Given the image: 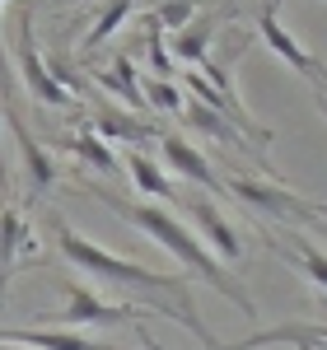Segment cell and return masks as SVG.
<instances>
[{"label":"cell","mask_w":327,"mask_h":350,"mask_svg":"<svg viewBox=\"0 0 327 350\" xmlns=\"http://www.w3.org/2000/svg\"><path fill=\"white\" fill-rule=\"evenodd\" d=\"M47 224H52L56 252H61L70 267H80L84 275H94L99 285H108L112 295H122L131 308L178 318L192 336H201V350H215V341L206 336V323H201L196 304H192V280H183V275H164V271H150V267H140V262H127V257H117V252H108V247L89 243L84 234H75L61 215H52Z\"/></svg>","instance_id":"obj_1"},{"label":"cell","mask_w":327,"mask_h":350,"mask_svg":"<svg viewBox=\"0 0 327 350\" xmlns=\"http://www.w3.org/2000/svg\"><path fill=\"white\" fill-rule=\"evenodd\" d=\"M89 196H99L103 206H112V211L127 219V224H136L145 239L164 243V247H168V252H173V257H178V262H183L192 275H201L211 290H220V295H224L229 304H234V308H239V313H244L248 323H257V304L244 295V285H239L229 271L220 267L215 252H206V247H201V239H196V234H187V229H183V224H178L173 215H168V211L150 206V201H122L117 191H103V187H89Z\"/></svg>","instance_id":"obj_2"},{"label":"cell","mask_w":327,"mask_h":350,"mask_svg":"<svg viewBox=\"0 0 327 350\" xmlns=\"http://www.w3.org/2000/svg\"><path fill=\"white\" fill-rule=\"evenodd\" d=\"M66 308H56L42 318V327H145V308L131 304H103L84 285H61Z\"/></svg>","instance_id":"obj_3"},{"label":"cell","mask_w":327,"mask_h":350,"mask_svg":"<svg viewBox=\"0 0 327 350\" xmlns=\"http://www.w3.org/2000/svg\"><path fill=\"white\" fill-rule=\"evenodd\" d=\"M252 14H257V33H262V42H267V47H272L285 66H295L304 80H313V89H318V94H327V66L313 52H304L300 42L280 28V5H262V10H252Z\"/></svg>","instance_id":"obj_4"},{"label":"cell","mask_w":327,"mask_h":350,"mask_svg":"<svg viewBox=\"0 0 327 350\" xmlns=\"http://www.w3.org/2000/svg\"><path fill=\"white\" fill-rule=\"evenodd\" d=\"M224 187L234 191L252 215H272V219H309L313 215V206L300 201L295 191L276 187V183H257V178H248V173H229Z\"/></svg>","instance_id":"obj_5"},{"label":"cell","mask_w":327,"mask_h":350,"mask_svg":"<svg viewBox=\"0 0 327 350\" xmlns=\"http://www.w3.org/2000/svg\"><path fill=\"white\" fill-rule=\"evenodd\" d=\"M14 19H19V70H24L28 94H33L38 103H47V108H66L70 98H66V89L52 80L47 61L38 56V42H33V5H19Z\"/></svg>","instance_id":"obj_6"},{"label":"cell","mask_w":327,"mask_h":350,"mask_svg":"<svg viewBox=\"0 0 327 350\" xmlns=\"http://www.w3.org/2000/svg\"><path fill=\"white\" fill-rule=\"evenodd\" d=\"M178 206L196 219V229L211 239V247H215L224 262H239V257H244V243H239V234H234V224L220 215L215 201H206V196H196V191H178Z\"/></svg>","instance_id":"obj_7"},{"label":"cell","mask_w":327,"mask_h":350,"mask_svg":"<svg viewBox=\"0 0 327 350\" xmlns=\"http://www.w3.org/2000/svg\"><path fill=\"white\" fill-rule=\"evenodd\" d=\"M257 346H300V350H327V327H309V323H280V327H257L244 341H224L215 350H257Z\"/></svg>","instance_id":"obj_8"},{"label":"cell","mask_w":327,"mask_h":350,"mask_svg":"<svg viewBox=\"0 0 327 350\" xmlns=\"http://www.w3.org/2000/svg\"><path fill=\"white\" fill-rule=\"evenodd\" d=\"M234 14H239V10H224V5L196 10V19H192V24L173 38V56H178V61H187V66H201V56L211 52L220 24H224V19H234Z\"/></svg>","instance_id":"obj_9"},{"label":"cell","mask_w":327,"mask_h":350,"mask_svg":"<svg viewBox=\"0 0 327 350\" xmlns=\"http://www.w3.org/2000/svg\"><path fill=\"white\" fill-rule=\"evenodd\" d=\"M0 341L28 350H127L108 341H84L80 332H38V327H0Z\"/></svg>","instance_id":"obj_10"},{"label":"cell","mask_w":327,"mask_h":350,"mask_svg":"<svg viewBox=\"0 0 327 350\" xmlns=\"http://www.w3.org/2000/svg\"><path fill=\"white\" fill-rule=\"evenodd\" d=\"M159 140H164V163H168L178 178H192L196 187H206V191H224V183L215 178V168L196 154L192 140H183V135H159Z\"/></svg>","instance_id":"obj_11"},{"label":"cell","mask_w":327,"mask_h":350,"mask_svg":"<svg viewBox=\"0 0 327 350\" xmlns=\"http://www.w3.org/2000/svg\"><path fill=\"white\" fill-rule=\"evenodd\" d=\"M28 224L14 206H0V308H5V290H10V271L19 267V243H24Z\"/></svg>","instance_id":"obj_12"},{"label":"cell","mask_w":327,"mask_h":350,"mask_svg":"<svg viewBox=\"0 0 327 350\" xmlns=\"http://www.w3.org/2000/svg\"><path fill=\"white\" fill-rule=\"evenodd\" d=\"M122 173L136 183V191L140 196H159V201H178V187L164 178V168L150 154H140V150H131L127 159H122Z\"/></svg>","instance_id":"obj_13"},{"label":"cell","mask_w":327,"mask_h":350,"mask_svg":"<svg viewBox=\"0 0 327 350\" xmlns=\"http://www.w3.org/2000/svg\"><path fill=\"white\" fill-rule=\"evenodd\" d=\"M267 243H272L290 267H300L318 290H327V252H318L309 239H272V234H267Z\"/></svg>","instance_id":"obj_14"},{"label":"cell","mask_w":327,"mask_h":350,"mask_svg":"<svg viewBox=\"0 0 327 350\" xmlns=\"http://www.w3.org/2000/svg\"><path fill=\"white\" fill-rule=\"evenodd\" d=\"M94 80L112 89L122 103H131V108H145V94H140V75H136V61L131 56H117L112 61V70H94Z\"/></svg>","instance_id":"obj_15"},{"label":"cell","mask_w":327,"mask_h":350,"mask_svg":"<svg viewBox=\"0 0 327 350\" xmlns=\"http://www.w3.org/2000/svg\"><path fill=\"white\" fill-rule=\"evenodd\" d=\"M66 150L75 154V163H84V168H94V173H122V163H117V154H112V145H103L94 131H80L66 140Z\"/></svg>","instance_id":"obj_16"},{"label":"cell","mask_w":327,"mask_h":350,"mask_svg":"<svg viewBox=\"0 0 327 350\" xmlns=\"http://www.w3.org/2000/svg\"><path fill=\"white\" fill-rule=\"evenodd\" d=\"M183 122H187L192 131H201V135H211V140H220V145L248 150V145H244V135L234 131V126H229V122H224L220 112H211L206 103H187V108H183Z\"/></svg>","instance_id":"obj_17"},{"label":"cell","mask_w":327,"mask_h":350,"mask_svg":"<svg viewBox=\"0 0 327 350\" xmlns=\"http://www.w3.org/2000/svg\"><path fill=\"white\" fill-rule=\"evenodd\" d=\"M89 131L99 135L103 145H112V140H145V135H155L140 117H127V112H112V108L94 112V126H89Z\"/></svg>","instance_id":"obj_18"},{"label":"cell","mask_w":327,"mask_h":350,"mask_svg":"<svg viewBox=\"0 0 327 350\" xmlns=\"http://www.w3.org/2000/svg\"><path fill=\"white\" fill-rule=\"evenodd\" d=\"M131 14H136V5H131V0H117V5H103V10H99V24H94L89 33H84V52L103 47V42H108V38H112V33H117L122 24H127Z\"/></svg>","instance_id":"obj_19"},{"label":"cell","mask_w":327,"mask_h":350,"mask_svg":"<svg viewBox=\"0 0 327 350\" xmlns=\"http://www.w3.org/2000/svg\"><path fill=\"white\" fill-rule=\"evenodd\" d=\"M150 19L159 28H178V33H183V28L196 19V5H192V0H164V5H150Z\"/></svg>","instance_id":"obj_20"},{"label":"cell","mask_w":327,"mask_h":350,"mask_svg":"<svg viewBox=\"0 0 327 350\" xmlns=\"http://www.w3.org/2000/svg\"><path fill=\"white\" fill-rule=\"evenodd\" d=\"M140 94H145V103L159 112H183V94L173 89L168 80H145L140 84Z\"/></svg>","instance_id":"obj_21"},{"label":"cell","mask_w":327,"mask_h":350,"mask_svg":"<svg viewBox=\"0 0 327 350\" xmlns=\"http://www.w3.org/2000/svg\"><path fill=\"white\" fill-rule=\"evenodd\" d=\"M136 332H140V350H164L159 341H155V336H150V327H136Z\"/></svg>","instance_id":"obj_22"},{"label":"cell","mask_w":327,"mask_h":350,"mask_svg":"<svg viewBox=\"0 0 327 350\" xmlns=\"http://www.w3.org/2000/svg\"><path fill=\"white\" fill-rule=\"evenodd\" d=\"M0 196H10V178H5V159H0Z\"/></svg>","instance_id":"obj_23"},{"label":"cell","mask_w":327,"mask_h":350,"mask_svg":"<svg viewBox=\"0 0 327 350\" xmlns=\"http://www.w3.org/2000/svg\"><path fill=\"white\" fill-rule=\"evenodd\" d=\"M318 103H323V108H327V94H318Z\"/></svg>","instance_id":"obj_24"},{"label":"cell","mask_w":327,"mask_h":350,"mask_svg":"<svg viewBox=\"0 0 327 350\" xmlns=\"http://www.w3.org/2000/svg\"><path fill=\"white\" fill-rule=\"evenodd\" d=\"M318 211H323V215H327V206H318Z\"/></svg>","instance_id":"obj_25"}]
</instances>
